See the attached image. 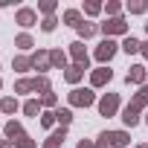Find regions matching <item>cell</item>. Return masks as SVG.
Segmentation results:
<instances>
[{"label": "cell", "mask_w": 148, "mask_h": 148, "mask_svg": "<svg viewBox=\"0 0 148 148\" xmlns=\"http://www.w3.org/2000/svg\"><path fill=\"white\" fill-rule=\"evenodd\" d=\"M96 102V93L93 90H84V87H76L70 93V105H76V108H87V105H93Z\"/></svg>", "instance_id": "cell-1"}, {"label": "cell", "mask_w": 148, "mask_h": 148, "mask_svg": "<svg viewBox=\"0 0 148 148\" xmlns=\"http://www.w3.org/2000/svg\"><path fill=\"white\" fill-rule=\"evenodd\" d=\"M116 108H119V93H108V96L99 99V113L102 116H113Z\"/></svg>", "instance_id": "cell-2"}, {"label": "cell", "mask_w": 148, "mask_h": 148, "mask_svg": "<svg viewBox=\"0 0 148 148\" xmlns=\"http://www.w3.org/2000/svg\"><path fill=\"white\" fill-rule=\"evenodd\" d=\"M102 32L110 38V35H122V32H128V23L122 21V18H110L108 23H102Z\"/></svg>", "instance_id": "cell-3"}, {"label": "cell", "mask_w": 148, "mask_h": 148, "mask_svg": "<svg viewBox=\"0 0 148 148\" xmlns=\"http://www.w3.org/2000/svg\"><path fill=\"white\" fill-rule=\"evenodd\" d=\"M113 55H116V44H113L110 38H108V41H102V44L96 47V58H99L102 64H108V61H110Z\"/></svg>", "instance_id": "cell-4"}, {"label": "cell", "mask_w": 148, "mask_h": 148, "mask_svg": "<svg viewBox=\"0 0 148 148\" xmlns=\"http://www.w3.org/2000/svg\"><path fill=\"white\" fill-rule=\"evenodd\" d=\"M102 136H105V139H108L110 145H116V148H125V145L131 142V136H128L125 131H105Z\"/></svg>", "instance_id": "cell-5"}, {"label": "cell", "mask_w": 148, "mask_h": 148, "mask_svg": "<svg viewBox=\"0 0 148 148\" xmlns=\"http://www.w3.org/2000/svg\"><path fill=\"white\" fill-rule=\"evenodd\" d=\"M110 79H113V73H110L108 67H99V70H93V76H90V84H93V87H105Z\"/></svg>", "instance_id": "cell-6"}, {"label": "cell", "mask_w": 148, "mask_h": 148, "mask_svg": "<svg viewBox=\"0 0 148 148\" xmlns=\"http://www.w3.org/2000/svg\"><path fill=\"white\" fill-rule=\"evenodd\" d=\"M70 55H73V61H76V64L87 67V49H84V44H82V41L70 44Z\"/></svg>", "instance_id": "cell-7"}, {"label": "cell", "mask_w": 148, "mask_h": 148, "mask_svg": "<svg viewBox=\"0 0 148 148\" xmlns=\"http://www.w3.org/2000/svg\"><path fill=\"white\" fill-rule=\"evenodd\" d=\"M49 64H52V61H49V52H44V49H38V52L32 55V67H35V70H41V73H47V70H49Z\"/></svg>", "instance_id": "cell-8"}, {"label": "cell", "mask_w": 148, "mask_h": 148, "mask_svg": "<svg viewBox=\"0 0 148 148\" xmlns=\"http://www.w3.org/2000/svg\"><path fill=\"white\" fill-rule=\"evenodd\" d=\"M23 136H26V134H23L21 122H15V119L6 122V139H9V142H18V139H23Z\"/></svg>", "instance_id": "cell-9"}, {"label": "cell", "mask_w": 148, "mask_h": 148, "mask_svg": "<svg viewBox=\"0 0 148 148\" xmlns=\"http://www.w3.org/2000/svg\"><path fill=\"white\" fill-rule=\"evenodd\" d=\"M145 79H148L145 67H139V64H136V67H131V70H128V79H125V82H128V84H142Z\"/></svg>", "instance_id": "cell-10"}, {"label": "cell", "mask_w": 148, "mask_h": 148, "mask_svg": "<svg viewBox=\"0 0 148 148\" xmlns=\"http://www.w3.org/2000/svg\"><path fill=\"white\" fill-rule=\"evenodd\" d=\"M84 70H87V67H82V64H73V67H67V70H64V79H67L70 84H76V82L84 76Z\"/></svg>", "instance_id": "cell-11"}, {"label": "cell", "mask_w": 148, "mask_h": 148, "mask_svg": "<svg viewBox=\"0 0 148 148\" xmlns=\"http://www.w3.org/2000/svg\"><path fill=\"white\" fill-rule=\"evenodd\" d=\"M122 122H125V125H131V128H134V125H136V122H139V108H136V105H128V108H125V110H122Z\"/></svg>", "instance_id": "cell-12"}, {"label": "cell", "mask_w": 148, "mask_h": 148, "mask_svg": "<svg viewBox=\"0 0 148 148\" xmlns=\"http://www.w3.org/2000/svg\"><path fill=\"white\" fill-rule=\"evenodd\" d=\"M35 21H38V15H35L32 9H21V12H18V23H21V26H35Z\"/></svg>", "instance_id": "cell-13"}, {"label": "cell", "mask_w": 148, "mask_h": 148, "mask_svg": "<svg viewBox=\"0 0 148 148\" xmlns=\"http://www.w3.org/2000/svg\"><path fill=\"white\" fill-rule=\"evenodd\" d=\"M64 23H70V26L79 29V23H82V12H79V9H67V12H64Z\"/></svg>", "instance_id": "cell-14"}, {"label": "cell", "mask_w": 148, "mask_h": 148, "mask_svg": "<svg viewBox=\"0 0 148 148\" xmlns=\"http://www.w3.org/2000/svg\"><path fill=\"white\" fill-rule=\"evenodd\" d=\"M70 119H73V110H70V108H58V110H55V122H58L61 128L70 125Z\"/></svg>", "instance_id": "cell-15"}, {"label": "cell", "mask_w": 148, "mask_h": 148, "mask_svg": "<svg viewBox=\"0 0 148 148\" xmlns=\"http://www.w3.org/2000/svg\"><path fill=\"white\" fill-rule=\"evenodd\" d=\"M122 49H125L128 55H134V52H139V49H142V44H139V41H136V38L131 35V38H125V44H122Z\"/></svg>", "instance_id": "cell-16"}, {"label": "cell", "mask_w": 148, "mask_h": 148, "mask_svg": "<svg viewBox=\"0 0 148 148\" xmlns=\"http://www.w3.org/2000/svg\"><path fill=\"white\" fill-rule=\"evenodd\" d=\"M49 61H52V67H61V70L67 67V55H64L61 49H52V52H49Z\"/></svg>", "instance_id": "cell-17"}, {"label": "cell", "mask_w": 148, "mask_h": 148, "mask_svg": "<svg viewBox=\"0 0 148 148\" xmlns=\"http://www.w3.org/2000/svg\"><path fill=\"white\" fill-rule=\"evenodd\" d=\"M12 67H15L18 73H26V70L32 67V58H23V55H18V58L12 61Z\"/></svg>", "instance_id": "cell-18"}, {"label": "cell", "mask_w": 148, "mask_h": 148, "mask_svg": "<svg viewBox=\"0 0 148 148\" xmlns=\"http://www.w3.org/2000/svg\"><path fill=\"white\" fill-rule=\"evenodd\" d=\"M32 90L49 93V79H47V76H38V79H32Z\"/></svg>", "instance_id": "cell-19"}, {"label": "cell", "mask_w": 148, "mask_h": 148, "mask_svg": "<svg viewBox=\"0 0 148 148\" xmlns=\"http://www.w3.org/2000/svg\"><path fill=\"white\" fill-rule=\"evenodd\" d=\"M0 110H3V113H15V110H18V99L6 96L3 102H0Z\"/></svg>", "instance_id": "cell-20"}, {"label": "cell", "mask_w": 148, "mask_h": 148, "mask_svg": "<svg viewBox=\"0 0 148 148\" xmlns=\"http://www.w3.org/2000/svg\"><path fill=\"white\" fill-rule=\"evenodd\" d=\"M23 113H26V116H35V113H41V102H38V99H29V102L23 105Z\"/></svg>", "instance_id": "cell-21"}, {"label": "cell", "mask_w": 148, "mask_h": 148, "mask_svg": "<svg viewBox=\"0 0 148 148\" xmlns=\"http://www.w3.org/2000/svg\"><path fill=\"white\" fill-rule=\"evenodd\" d=\"M79 35H82V38H93V35H96V26H93V23H79Z\"/></svg>", "instance_id": "cell-22"}, {"label": "cell", "mask_w": 148, "mask_h": 148, "mask_svg": "<svg viewBox=\"0 0 148 148\" xmlns=\"http://www.w3.org/2000/svg\"><path fill=\"white\" fill-rule=\"evenodd\" d=\"M64 136H67V131H64V128H58V131H52V134H49V142H52V145H61V142H64Z\"/></svg>", "instance_id": "cell-23"}, {"label": "cell", "mask_w": 148, "mask_h": 148, "mask_svg": "<svg viewBox=\"0 0 148 148\" xmlns=\"http://www.w3.org/2000/svg\"><path fill=\"white\" fill-rule=\"evenodd\" d=\"M29 90H32V82H29V79H21V82L15 84V93H29Z\"/></svg>", "instance_id": "cell-24"}, {"label": "cell", "mask_w": 148, "mask_h": 148, "mask_svg": "<svg viewBox=\"0 0 148 148\" xmlns=\"http://www.w3.org/2000/svg\"><path fill=\"white\" fill-rule=\"evenodd\" d=\"M15 47H21V49H29V47H32V38H29V35H18Z\"/></svg>", "instance_id": "cell-25"}, {"label": "cell", "mask_w": 148, "mask_h": 148, "mask_svg": "<svg viewBox=\"0 0 148 148\" xmlns=\"http://www.w3.org/2000/svg\"><path fill=\"white\" fill-rule=\"evenodd\" d=\"M128 12H134V15H142V12H145V3H142V0H136V3H128Z\"/></svg>", "instance_id": "cell-26"}, {"label": "cell", "mask_w": 148, "mask_h": 148, "mask_svg": "<svg viewBox=\"0 0 148 148\" xmlns=\"http://www.w3.org/2000/svg\"><path fill=\"white\" fill-rule=\"evenodd\" d=\"M55 23H58V21H55V18L49 15V18H44V23H41V29H44V32H52V29H55Z\"/></svg>", "instance_id": "cell-27"}, {"label": "cell", "mask_w": 148, "mask_h": 148, "mask_svg": "<svg viewBox=\"0 0 148 148\" xmlns=\"http://www.w3.org/2000/svg\"><path fill=\"white\" fill-rule=\"evenodd\" d=\"M41 125H44V128H52V125H55V113H44V116H41Z\"/></svg>", "instance_id": "cell-28"}, {"label": "cell", "mask_w": 148, "mask_h": 148, "mask_svg": "<svg viewBox=\"0 0 148 148\" xmlns=\"http://www.w3.org/2000/svg\"><path fill=\"white\" fill-rule=\"evenodd\" d=\"M84 12H87V15H99V12H102V6H99V3H87V6H84Z\"/></svg>", "instance_id": "cell-29"}, {"label": "cell", "mask_w": 148, "mask_h": 148, "mask_svg": "<svg viewBox=\"0 0 148 148\" xmlns=\"http://www.w3.org/2000/svg\"><path fill=\"white\" fill-rule=\"evenodd\" d=\"M55 102H58V99H55V93H44V102H41V105H47V108H52Z\"/></svg>", "instance_id": "cell-30"}, {"label": "cell", "mask_w": 148, "mask_h": 148, "mask_svg": "<svg viewBox=\"0 0 148 148\" xmlns=\"http://www.w3.org/2000/svg\"><path fill=\"white\" fill-rule=\"evenodd\" d=\"M18 148H35V142L29 136H23V139H18Z\"/></svg>", "instance_id": "cell-31"}, {"label": "cell", "mask_w": 148, "mask_h": 148, "mask_svg": "<svg viewBox=\"0 0 148 148\" xmlns=\"http://www.w3.org/2000/svg\"><path fill=\"white\" fill-rule=\"evenodd\" d=\"M52 9H55V3H49V0H47V3H41V12H47V15H49Z\"/></svg>", "instance_id": "cell-32"}, {"label": "cell", "mask_w": 148, "mask_h": 148, "mask_svg": "<svg viewBox=\"0 0 148 148\" xmlns=\"http://www.w3.org/2000/svg\"><path fill=\"white\" fill-rule=\"evenodd\" d=\"M76 148H96V145H93V142H90V139H82V142H79V145H76Z\"/></svg>", "instance_id": "cell-33"}, {"label": "cell", "mask_w": 148, "mask_h": 148, "mask_svg": "<svg viewBox=\"0 0 148 148\" xmlns=\"http://www.w3.org/2000/svg\"><path fill=\"white\" fill-rule=\"evenodd\" d=\"M96 148H110V142H108L105 136H99V145H96Z\"/></svg>", "instance_id": "cell-34"}, {"label": "cell", "mask_w": 148, "mask_h": 148, "mask_svg": "<svg viewBox=\"0 0 148 148\" xmlns=\"http://www.w3.org/2000/svg\"><path fill=\"white\" fill-rule=\"evenodd\" d=\"M139 52H142V55H145V58H148V41H145V44H142V49H139Z\"/></svg>", "instance_id": "cell-35"}, {"label": "cell", "mask_w": 148, "mask_h": 148, "mask_svg": "<svg viewBox=\"0 0 148 148\" xmlns=\"http://www.w3.org/2000/svg\"><path fill=\"white\" fill-rule=\"evenodd\" d=\"M0 148H9V139H0Z\"/></svg>", "instance_id": "cell-36"}, {"label": "cell", "mask_w": 148, "mask_h": 148, "mask_svg": "<svg viewBox=\"0 0 148 148\" xmlns=\"http://www.w3.org/2000/svg\"><path fill=\"white\" fill-rule=\"evenodd\" d=\"M44 148H61V145H52V142H47V145H44Z\"/></svg>", "instance_id": "cell-37"}, {"label": "cell", "mask_w": 148, "mask_h": 148, "mask_svg": "<svg viewBox=\"0 0 148 148\" xmlns=\"http://www.w3.org/2000/svg\"><path fill=\"white\" fill-rule=\"evenodd\" d=\"M139 148H148V145H139Z\"/></svg>", "instance_id": "cell-38"}, {"label": "cell", "mask_w": 148, "mask_h": 148, "mask_svg": "<svg viewBox=\"0 0 148 148\" xmlns=\"http://www.w3.org/2000/svg\"><path fill=\"white\" fill-rule=\"evenodd\" d=\"M145 32H148V23H145Z\"/></svg>", "instance_id": "cell-39"}, {"label": "cell", "mask_w": 148, "mask_h": 148, "mask_svg": "<svg viewBox=\"0 0 148 148\" xmlns=\"http://www.w3.org/2000/svg\"><path fill=\"white\" fill-rule=\"evenodd\" d=\"M145 122H148V113H145Z\"/></svg>", "instance_id": "cell-40"}, {"label": "cell", "mask_w": 148, "mask_h": 148, "mask_svg": "<svg viewBox=\"0 0 148 148\" xmlns=\"http://www.w3.org/2000/svg\"><path fill=\"white\" fill-rule=\"evenodd\" d=\"M0 87H3V82H0Z\"/></svg>", "instance_id": "cell-41"}]
</instances>
